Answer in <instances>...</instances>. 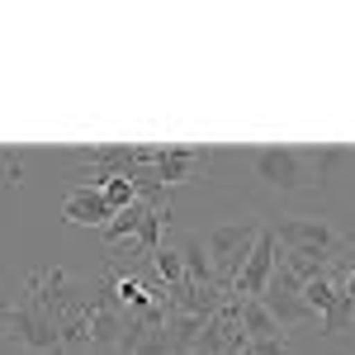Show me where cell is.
I'll return each mask as SVG.
<instances>
[{
    "instance_id": "1",
    "label": "cell",
    "mask_w": 355,
    "mask_h": 355,
    "mask_svg": "<svg viewBox=\"0 0 355 355\" xmlns=\"http://www.w3.org/2000/svg\"><path fill=\"white\" fill-rule=\"evenodd\" d=\"M275 237L279 251H308V256H327L336 266H355V237L341 232L331 218L318 214H289V218H275Z\"/></svg>"
},
{
    "instance_id": "2",
    "label": "cell",
    "mask_w": 355,
    "mask_h": 355,
    "mask_svg": "<svg viewBox=\"0 0 355 355\" xmlns=\"http://www.w3.org/2000/svg\"><path fill=\"white\" fill-rule=\"evenodd\" d=\"M246 162L256 171V180L275 194H299L322 185V171H318V147H251Z\"/></svg>"
},
{
    "instance_id": "3",
    "label": "cell",
    "mask_w": 355,
    "mask_h": 355,
    "mask_svg": "<svg viewBox=\"0 0 355 355\" xmlns=\"http://www.w3.org/2000/svg\"><path fill=\"white\" fill-rule=\"evenodd\" d=\"M90 284H95V279L67 270V266H43V270H33L24 279V299L38 303L57 327H62V322H71V318H81V313H85V303H90Z\"/></svg>"
},
{
    "instance_id": "4",
    "label": "cell",
    "mask_w": 355,
    "mask_h": 355,
    "mask_svg": "<svg viewBox=\"0 0 355 355\" xmlns=\"http://www.w3.org/2000/svg\"><path fill=\"white\" fill-rule=\"evenodd\" d=\"M0 341H10L28 355H67L57 322L28 299H0Z\"/></svg>"
},
{
    "instance_id": "5",
    "label": "cell",
    "mask_w": 355,
    "mask_h": 355,
    "mask_svg": "<svg viewBox=\"0 0 355 355\" xmlns=\"http://www.w3.org/2000/svg\"><path fill=\"white\" fill-rule=\"evenodd\" d=\"M261 218H232V223H218V227H209L204 232V246H209V256H214V270H218V284L232 294V279L242 275L246 256L256 251V237H261Z\"/></svg>"
},
{
    "instance_id": "6",
    "label": "cell",
    "mask_w": 355,
    "mask_h": 355,
    "mask_svg": "<svg viewBox=\"0 0 355 355\" xmlns=\"http://www.w3.org/2000/svg\"><path fill=\"white\" fill-rule=\"evenodd\" d=\"M261 303L270 308V318L279 322V331H284V336L318 322V318H313V308L303 303V284L294 279V270H289L284 261L275 266V275H270V284H266V294H261Z\"/></svg>"
},
{
    "instance_id": "7",
    "label": "cell",
    "mask_w": 355,
    "mask_h": 355,
    "mask_svg": "<svg viewBox=\"0 0 355 355\" xmlns=\"http://www.w3.org/2000/svg\"><path fill=\"white\" fill-rule=\"evenodd\" d=\"M85 318H90V346H100V351H119V336H123V308H119V299H114L110 270L90 284Z\"/></svg>"
},
{
    "instance_id": "8",
    "label": "cell",
    "mask_w": 355,
    "mask_h": 355,
    "mask_svg": "<svg viewBox=\"0 0 355 355\" xmlns=\"http://www.w3.org/2000/svg\"><path fill=\"white\" fill-rule=\"evenodd\" d=\"M275 266H279V237H275V227L266 223L261 237H256V251L246 256L242 275L232 279V299H261L266 284H270V275H275Z\"/></svg>"
},
{
    "instance_id": "9",
    "label": "cell",
    "mask_w": 355,
    "mask_h": 355,
    "mask_svg": "<svg viewBox=\"0 0 355 355\" xmlns=\"http://www.w3.org/2000/svg\"><path fill=\"white\" fill-rule=\"evenodd\" d=\"M209 166H214V152H204V147H157V171H152V175L171 190V185L204 180Z\"/></svg>"
},
{
    "instance_id": "10",
    "label": "cell",
    "mask_w": 355,
    "mask_h": 355,
    "mask_svg": "<svg viewBox=\"0 0 355 355\" xmlns=\"http://www.w3.org/2000/svg\"><path fill=\"white\" fill-rule=\"evenodd\" d=\"M62 218L76 223V227H110L114 209L110 199H105V190H95V185H71V190L62 194Z\"/></svg>"
},
{
    "instance_id": "11",
    "label": "cell",
    "mask_w": 355,
    "mask_h": 355,
    "mask_svg": "<svg viewBox=\"0 0 355 355\" xmlns=\"http://www.w3.org/2000/svg\"><path fill=\"white\" fill-rule=\"evenodd\" d=\"M175 251H180V261H185V284H199V289H214V284H218L214 256H209V246H204L199 232H180ZM218 289H223V284H218Z\"/></svg>"
},
{
    "instance_id": "12",
    "label": "cell",
    "mask_w": 355,
    "mask_h": 355,
    "mask_svg": "<svg viewBox=\"0 0 355 355\" xmlns=\"http://www.w3.org/2000/svg\"><path fill=\"white\" fill-rule=\"evenodd\" d=\"M242 331H246V341H275V336H284L261 299H242Z\"/></svg>"
},
{
    "instance_id": "13",
    "label": "cell",
    "mask_w": 355,
    "mask_h": 355,
    "mask_svg": "<svg viewBox=\"0 0 355 355\" xmlns=\"http://www.w3.org/2000/svg\"><path fill=\"white\" fill-rule=\"evenodd\" d=\"M105 199H110L114 214H123L128 204H137V180L133 175H110V180H105Z\"/></svg>"
},
{
    "instance_id": "14",
    "label": "cell",
    "mask_w": 355,
    "mask_h": 355,
    "mask_svg": "<svg viewBox=\"0 0 355 355\" xmlns=\"http://www.w3.org/2000/svg\"><path fill=\"white\" fill-rule=\"evenodd\" d=\"M242 355H289V341L284 336H275V341H246Z\"/></svg>"
},
{
    "instance_id": "15",
    "label": "cell",
    "mask_w": 355,
    "mask_h": 355,
    "mask_svg": "<svg viewBox=\"0 0 355 355\" xmlns=\"http://www.w3.org/2000/svg\"><path fill=\"white\" fill-rule=\"evenodd\" d=\"M346 299L355 303V266H351V270H346Z\"/></svg>"
}]
</instances>
